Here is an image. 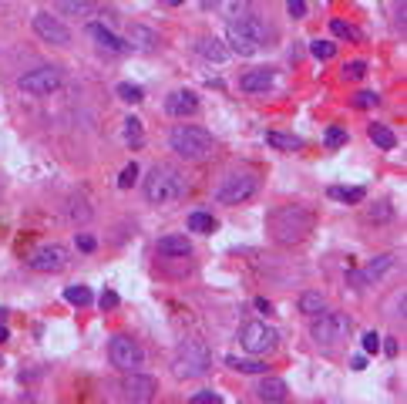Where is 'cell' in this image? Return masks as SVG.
I'll return each instance as SVG.
<instances>
[{
    "label": "cell",
    "mask_w": 407,
    "mask_h": 404,
    "mask_svg": "<svg viewBox=\"0 0 407 404\" xmlns=\"http://www.w3.org/2000/svg\"><path fill=\"white\" fill-rule=\"evenodd\" d=\"M313 229V213L303 206H280L270 216V236L280 246H296L303 243Z\"/></svg>",
    "instance_id": "cell-1"
},
{
    "label": "cell",
    "mask_w": 407,
    "mask_h": 404,
    "mask_svg": "<svg viewBox=\"0 0 407 404\" xmlns=\"http://www.w3.org/2000/svg\"><path fill=\"white\" fill-rule=\"evenodd\" d=\"M186 175L175 172L172 166H155L149 175H145V199L155 202V206H165V202H175L186 196Z\"/></svg>",
    "instance_id": "cell-2"
},
{
    "label": "cell",
    "mask_w": 407,
    "mask_h": 404,
    "mask_svg": "<svg viewBox=\"0 0 407 404\" xmlns=\"http://www.w3.org/2000/svg\"><path fill=\"white\" fill-rule=\"evenodd\" d=\"M226 37H229V50H236L239 58H253L266 48V27H263V20H256L249 14L229 20Z\"/></svg>",
    "instance_id": "cell-3"
},
{
    "label": "cell",
    "mask_w": 407,
    "mask_h": 404,
    "mask_svg": "<svg viewBox=\"0 0 407 404\" xmlns=\"http://www.w3.org/2000/svg\"><path fill=\"white\" fill-rule=\"evenodd\" d=\"M169 145L175 155H182L188 162H199L212 152V135L199 125H175L169 132Z\"/></svg>",
    "instance_id": "cell-4"
},
{
    "label": "cell",
    "mask_w": 407,
    "mask_h": 404,
    "mask_svg": "<svg viewBox=\"0 0 407 404\" xmlns=\"http://www.w3.org/2000/svg\"><path fill=\"white\" fill-rule=\"evenodd\" d=\"M354 330V320L347 317V314H337V310H323L320 317H313V330L310 337L320 344V347H337L343 344L347 337Z\"/></svg>",
    "instance_id": "cell-5"
},
{
    "label": "cell",
    "mask_w": 407,
    "mask_h": 404,
    "mask_svg": "<svg viewBox=\"0 0 407 404\" xmlns=\"http://www.w3.org/2000/svg\"><path fill=\"white\" fill-rule=\"evenodd\" d=\"M209 368H212V354H209V347L199 344V340H186V344L175 351V377L192 381V377H202Z\"/></svg>",
    "instance_id": "cell-6"
},
{
    "label": "cell",
    "mask_w": 407,
    "mask_h": 404,
    "mask_svg": "<svg viewBox=\"0 0 407 404\" xmlns=\"http://www.w3.org/2000/svg\"><path fill=\"white\" fill-rule=\"evenodd\" d=\"M239 344H242V351L246 354H270L276 351V344H280V330L270 327V323H263V320H253V323H242V330H239Z\"/></svg>",
    "instance_id": "cell-7"
},
{
    "label": "cell",
    "mask_w": 407,
    "mask_h": 404,
    "mask_svg": "<svg viewBox=\"0 0 407 404\" xmlns=\"http://www.w3.org/2000/svg\"><path fill=\"white\" fill-rule=\"evenodd\" d=\"M259 192V179H256L253 172H233V175H226V182L219 185V192H216V199L222 206H239V202H249Z\"/></svg>",
    "instance_id": "cell-8"
},
{
    "label": "cell",
    "mask_w": 407,
    "mask_h": 404,
    "mask_svg": "<svg viewBox=\"0 0 407 404\" xmlns=\"http://www.w3.org/2000/svg\"><path fill=\"white\" fill-rule=\"evenodd\" d=\"M108 357H111V364L118 370H138L145 364V351H142V344L132 340L128 334H115L111 337V344H108Z\"/></svg>",
    "instance_id": "cell-9"
},
{
    "label": "cell",
    "mask_w": 407,
    "mask_h": 404,
    "mask_svg": "<svg viewBox=\"0 0 407 404\" xmlns=\"http://www.w3.org/2000/svg\"><path fill=\"white\" fill-rule=\"evenodd\" d=\"M20 91H27V95H51V91H57L61 88V67L54 65H41L34 67V71H27L24 78H20Z\"/></svg>",
    "instance_id": "cell-10"
},
{
    "label": "cell",
    "mask_w": 407,
    "mask_h": 404,
    "mask_svg": "<svg viewBox=\"0 0 407 404\" xmlns=\"http://www.w3.org/2000/svg\"><path fill=\"white\" fill-rule=\"evenodd\" d=\"M158 384H155V377L149 374H138V370H125V381H121V398L125 401H152Z\"/></svg>",
    "instance_id": "cell-11"
},
{
    "label": "cell",
    "mask_w": 407,
    "mask_h": 404,
    "mask_svg": "<svg viewBox=\"0 0 407 404\" xmlns=\"http://www.w3.org/2000/svg\"><path fill=\"white\" fill-rule=\"evenodd\" d=\"M34 31H37L41 41H48V44H54V48H68L71 44V31L54 14H48V11L34 14Z\"/></svg>",
    "instance_id": "cell-12"
},
{
    "label": "cell",
    "mask_w": 407,
    "mask_h": 404,
    "mask_svg": "<svg viewBox=\"0 0 407 404\" xmlns=\"http://www.w3.org/2000/svg\"><path fill=\"white\" fill-rule=\"evenodd\" d=\"M27 267L37 269V273H57V269L68 267V250L57 246V243L41 246V250H34L31 256H27Z\"/></svg>",
    "instance_id": "cell-13"
},
{
    "label": "cell",
    "mask_w": 407,
    "mask_h": 404,
    "mask_svg": "<svg viewBox=\"0 0 407 404\" xmlns=\"http://www.w3.org/2000/svg\"><path fill=\"white\" fill-rule=\"evenodd\" d=\"M394 267V256L384 252V256H377L373 263H367L364 269H357V273H347V283L350 286H364V283H373V280H380L387 269Z\"/></svg>",
    "instance_id": "cell-14"
},
{
    "label": "cell",
    "mask_w": 407,
    "mask_h": 404,
    "mask_svg": "<svg viewBox=\"0 0 407 404\" xmlns=\"http://www.w3.org/2000/svg\"><path fill=\"white\" fill-rule=\"evenodd\" d=\"M165 112L175 118L195 115V112H199V95L188 91V88H179V91H172L169 98H165Z\"/></svg>",
    "instance_id": "cell-15"
},
{
    "label": "cell",
    "mask_w": 407,
    "mask_h": 404,
    "mask_svg": "<svg viewBox=\"0 0 407 404\" xmlns=\"http://www.w3.org/2000/svg\"><path fill=\"white\" fill-rule=\"evenodd\" d=\"M85 31H88V37H91L102 50H108V54H125V50H128V41H121L118 34L108 31L104 24H88Z\"/></svg>",
    "instance_id": "cell-16"
},
{
    "label": "cell",
    "mask_w": 407,
    "mask_h": 404,
    "mask_svg": "<svg viewBox=\"0 0 407 404\" xmlns=\"http://www.w3.org/2000/svg\"><path fill=\"white\" fill-rule=\"evenodd\" d=\"M273 84H276V74H273L270 67H256V71H246L242 78H239V88L242 91H249V95H256V91H270Z\"/></svg>",
    "instance_id": "cell-17"
},
{
    "label": "cell",
    "mask_w": 407,
    "mask_h": 404,
    "mask_svg": "<svg viewBox=\"0 0 407 404\" xmlns=\"http://www.w3.org/2000/svg\"><path fill=\"white\" fill-rule=\"evenodd\" d=\"M155 252L165 256V260H186V256H192V243L186 236H162L155 243Z\"/></svg>",
    "instance_id": "cell-18"
},
{
    "label": "cell",
    "mask_w": 407,
    "mask_h": 404,
    "mask_svg": "<svg viewBox=\"0 0 407 404\" xmlns=\"http://www.w3.org/2000/svg\"><path fill=\"white\" fill-rule=\"evenodd\" d=\"M155 44H158V34H155L152 27H145V24H132V27H128V48L155 50Z\"/></svg>",
    "instance_id": "cell-19"
},
{
    "label": "cell",
    "mask_w": 407,
    "mask_h": 404,
    "mask_svg": "<svg viewBox=\"0 0 407 404\" xmlns=\"http://www.w3.org/2000/svg\"><path fill=\"white\" fill-rule=\"evenodd\" d=\"M256 398L259 401H287V381L280 377H263L256 387Z\"/></svg>",
    "instance_id": "cell-20"
},
{
    "label": "cell",
    "mask_w": 407,
    "mask_h": 404,
    "mask_svg": "<svg viewBox=\"0 0 407 404\" xmlns=\"http://www.w3.org/2000/svg\"><path fill=\"white\" fill-rule=\"evenodd\" d=\"M195 50L202 54L205 61H216V65L226 61V54H229V48H226L222 41H216V37H199V41H195Z\"/></svg>",
    "instance_id": "cell-21"
},
{
    "label": "cell",
    "mask_w": 407,
    "mask_h": 404,
    "mask_svg": "<svg viewBox=\"0 0 407 404\" xmlns=\"http://www.w3.org/2000/svg\"><path fill=\"white\" fill-rule=\"evenodd\" d=\"M54 4H57L61 14H71V17H88L95 14V7H98V0H54Z\"/></svg>",
    "instance_id": "cell-22"
},
{
    "label": "cell",
    "mask_w": 407,
    "mask_h": 404,
    "mask_svg": "<svg viewBox=\"0 0 407 404\" xmlns=\"http://www.w3.org/2000/svg\"><path fill=\"white\" fill-rule=\"evenodd\" d=\"M226 364L239 374H266V364L256 361V357H226Z\"/></svg>",
    "instance_id": "cell-23"
},
{
    "label": "cell",
    "mask_w": 407,
    "mask_h": 404,
    "mask_svg": "<svg viewBox=\"0 0 407 404\" xmlns=\"http://www.w3.org/2000/svg\"><path fill=\"white\" fill-rule=\"evenodd\" d=\"M323 310H326V300H323L320 293H303L300 297V314L303 317H320Z\"/></svg>",
    "instance_id": "cell-24"
},
{
    "label": "cell",
    "mask_w": 407,
    "mask_h": 404,
    "mask_svg": "<svg viewBox=\"0 0 407 404\" xmlns=\"http://www.w3.org/2000/svg\"><path fill=\"white\" fill-rule=\"evenodd\" d=\"M266 142H270L273 149H280V152H296L300 145H303L296 135H287V132H270V135H266Z\"/></svg>",
    "instance_id": "cell-25"
},
{
    "label": "cell",
    "mask_w": 407,
    "mask_h": 404,
    "mask_svg": "<svg viewBox=\"0 0 407 404\" xmlns=\"http://www.w3.org/2000/svg\"><path fill=\"white\" fill-rule=\"evenodd\" d=\"M371 142L377 149H394L397 145V138H394V132H390L387 125H371Z\"/></svg>",
    "instance_id": "cell-26"
},
{
    "label": "cell",
    "mask_w": 407,
    "mask_h": 404,
    "mask_svg": "<svg viewBox=\"0 0 407 404\" xmlns=\"http://www.w3.org/2000/svg\"><path fill=\"white\" fill-rule=\"evenodd\" d=\"M364 196H367V192H364L360 185H350V189H347V185H333V189H330V199H343V202H364Z\"/></svg>",
    "instance_id": "cell-27"
},
{
    "label": "cell",
    "mask_w": 407,
    "mask_h": 404,
    "mask_svg": "<svg viewBox=\"0 0 407 404\" xmlns=\"http://www.w3.org/2000/svg\"><path fill=\"white\" fill-rule=\"evenodd\" d=\"M188 229H195V233H216V219L209 216V213H192L188 216Z\"/></svg>",
    "instance_id": "cell-28"
},
{
    "label": "cell",
    "mask_w": 407,
    "mask_h": 404,
    "mask_svg": "<svg viewBox=\"0 0 407 404\" xmlns=\"http://www.w3.org/2000/svg\"><path fill=\"white\" fill-rule=\"evenodd\" d=\"M64 300L74 303V307H88L95 297H91V290H88V286H68V290H64Z\"/></svg>",
    "instance_id": "cell-29"
},
{
    "label": "cell",
    "mask_w": 407,
    "mask_h": 404,
    "mask_svg": "<svg viewBox=\"0 0 407 404\" xmlns=\"http://www.w3.org/2000/svg\"><path fill=\"white\" fill-rule=\"evenodd\" d=\"M118 98H121V101H128V105H138V101L145 98V91H142V84L121 81V84H118Z\"/></svg>",
    "instance_id": "cell-30"
},
{
    "label": "cell",
    "mask_w": 407,
    "mask_h": 404,
    "mask_svg": "<svg viewBox=\"0 0 407 404\" xmlns=\"http://www.w3.org/2000/svg\"><path fill=\"white\" fill-rule=\"evenodd\" d=\"M125 138H128L132 149L142 145V118H125Z\"/></svg>",
    "instance_id": "cell-31"
},
{
    "label": "cell",
    "mask_w": 407,
    "mask_h": 404,
    "mask_svg": "<svg viewBox=\"0 0 407 404\" xmlns=\"http://www.w3.org/2000/svg\"><path fill=\"white\" fill-rule=\"evenodd\" d=\"M249 4H253V0H222V14H229L233 20H236V17H246L249 14Z\"/></svg>",
    "instance_id": "cell-32"
},
{
    "label": "cell",
    "mask_w": 407,
    "mask_h": 404,
    "mask_svg": "<svg viewBox=\"0 0 407 404\" xmlns=\"http://www.w3.org/2000/svg\"><path fill=\"white\" fill-rule=\"evenodd\" d=\"M390 216H394L390 202H373L371 209H367V219H371V222H387Z\"/></svg>",
    "instance_id": "cell-33"
},
{
    "label": "cell",
    "mask_w": 407,
    "mask_h": 404,
    "mask_svg": "<svg viewBox=\"0 0 407 404\" xmlns=\"http://www.w3.org/2000/svg\"><path fill=\"white\" fill-rule=\"evenodd\" d=\"M343 78L347 81H364L367 78V61H350V65L343 67Z\"/></svg>",
    "instance_id": "cell-34"
},
{
    "label": "cell",
    "mask_w": 407,
    "mask_h": 404,
    "mask_svg": "<svg viewBox=\"0 0 407 404\" xmlns=\"http://www.w3.org/2000/svg\"><path fill=\"white\" fill-rule=\"evenodd\" d=\"M330 31H333V37H350V41H360V31L350 27L347 20H333V24H330Z\"/></svg>",
    "instance_id": "cell-35"
},
{
    "label": "cell",
    "mask_w": 407,
    "mask_h": 404,
    "mask_svg": "<svg viewBox=\"0 0 407 404\" xmlns=\"http://www.w3.org/2000/svg\"><path fill=\"white\" fill-rule=\"evenodd\" d=\"M310 50H313V58H320V61H330V58L337 54V48H333L330 41H313V44H310Z\"/></svg>",
    "instance_id": "cell-36"
},
{
    "label": "cell",
    "mask_w": 407,
    "mask_h": 404,
    "mask_svg": "<svg viewBox=\"0 0 407 404\" xmlns=\"http://www.w3.org/2000/svg\"><path fill=\"white\" fill-rule=\"evenodd\" d=\"M138 182V166L132 162V166H125L121 168V175H118V185L121 189H132V185Z\"/></svg>",
    "instance_id": "cell-37"
},
{
    "label": "cell",
    "mask_w": 407,
    "mask_h": 404,
    "mask_svg": "<svg viewBox=\"0 0 407 404\" xmlns=\"http://www.w3.org/2000/svg\"><path fill=\"white\" fill-rule=\"evenodd\" d=\"M360 344H364V354H377V351H380V334L367 330V334L360 337Z\"/></svg>",
    "instance_id": "cell-38"
},
{
    "label": "cell",
    "mask_w": 407,
    "mask_h": 404,
    "mask_svg": "<svg viewBox=\"0 0 407 404\" xmlns=\"http://www.w3.org/2000/svg\"><path fill=\"white\" fill-rule=\"evenodd\" d=\"M326 145H330V149L347 145V132H343V128H330V132H326Z\"/></svg>",
    "instance_id": "cell-39"
},
{
    "label": "cell",
    "mask_w": 407,
    "mask_h": 404,
    "mask_svg": "<svg viewBox=\"0 0 407 404\" xmlns=\"http://www.w3.org/2000/svg\"><path fill=\"white\" fill-rule=\"evenodd\" d=\"M371 105H377V95L373 91H357L354 95V108H371Z\"/></svg>",
    "instance_id": "cell-40"
},
{
    "label": "cell",
    "mask_w": 407,
    "mask_h": 404,
    "mask_svg": "<svg viewBox=\"0 0 407 404\" xmlns=\"http://www.w3.org/2000/svg\"><path fill=\"white\" fill-rule=\"evenodd\" d=\"M98 303H102V310H115V307H118V293H115V290H104L102 297H98Z\"/></svg>",
    "instance_id": "cell-41"
},
{
    "label": "cell",
    "mask_w": 407,
    "mask_h": 404,
    "mask_svg": "<svg viewBox=\"0 0 407 404\" xmlns=\"http://www.w3.org/2000/svg\"><path fill=\"white\" fill-rule=\"evenodd\" d=\"M222 398L216 391H199V394H192V404H219Z\"/></svg>",
    "instance_id": "cell-42"
},
{
    "label": "cell",
    "mask_w": 407,
    "mask_h": 404,
    "mask_svg": "<svg viewBox=\"0 0 407 404\" xmlns=\"http://www.w3.org/2000/svg\"><path fill=\"white\" fill-rule=\"evenodd\" d=\"M95 246H98V243H95V236H88V233L78 236V250H81V252H91Z\"/></svg>",
    "instance_id": "cell-43"
},
{
    "label": "cell",
    "mask_w": 407,
    "mask_h": 404,
    "mask_svg": "<svg viewBox=\"0 0 407 404\" xmlns=\"http://www.w3.org/2000/svg\"><path fill=\"white\" fill-rule=\"evenodd\" d=\"M287 4L293 17H306V0H287Z\"/></svg>",
    "instance_id": "cell-44"
},
{
    "label": "cell",
    "mask_w": 407,
    "mask_h": 404,
    "mask_svg": "<svg viewBox=\"0 0 407 404\" xmlns=\"http://www.w3.org/2000/svg\"><path fill=\"white\" fill-rule=\"evenodd\" d=\"M71 216H74V219H88V206H78V199H74V206H71Z\"/></svg>",
    "instance_id": "cell-45"
},
{
    "label": "cell",
    "mask_w": 407,
    "mask_h": 404,
    "mask_svg": "<svg viewBox=\"0 0 407 404\" xmlns=\"http://www.w3.org/2000/svg\"><path fill=\"white\" fill-rule=\"evenodd\" d=\"M350 368H354V370H364V368H367V357H364V354H357L354 361H350Z\"/></svg>",
    "instance_id": "cell-46"
},
{
    "label": "cell",
    "mask_w": 407,
    "mask_h": 404,
    "mask_svg": "<svg viewBox=\"0 0 407 404\" xmlns=\"http://www.w3.org/2000/svg\"><path fill=\"white\" fill-rule=\"evenodd\" d=\"M256 310H263V314H270L273 307H270V300H263V297H259V300H256Z\"/></svg>",
    "instance_id": "cell-47"
},
{
    "label": "cell",
    "mask_w": 407,
    "mask_h": 404,
    "mask_svg": "<svg viewBox=\"0 0 407 404\" xmlns=\"http://www.w3.org/2000/svg\"><path fill=\"white\" fill-rule=\"evenodd\" d=\"M384 351H387V357H394V354H397V344H394V340H387V344H384Z\"/></svg>",
    "instance_id": "cell-48"
},
{
    "label": "cell",
    "mask_w": 407,
    "mask_h": 404,
    "mask_svg": "<svg viewBox=\"0 0 407 404\" xmlns=\"http://www.w3.org/2000/svg\"><path fill=\"white\" fill-rule=\"evenodd\" d=\"M7 337H11V330H7V327L0 323V344H7Z\"/></svg>",
    "instance_id": "cell-49"
},
{
    "label": "cell",
    "mask_w": 407,
    "mask_h": 404,
    "mask_svg": "<svg viewBox=\"0 0 407 404\" xmlns=\"http://www.w3.org/2000/svg\"><path fill=\"white\" fill-rule=\"evenodd\" d=\"M4 320H7V307H0V323H4Z\"/></svg>",
    "instance_id": "cell-50"
},
{
    "label": "cell",
    "mask_w": 407,
    "mask_h": 404,
    "mask_svg": "<svg viewBox=\"0 0 407 404\" xmlns=\"http://www.w3.org/2000/svg\"><path fill=\"white\" fill-rule=\"evenodd\" d=\"M165 4H172V7H179V4H182V0H165Z\"/></svg>",
    "instance_id": "cell-51"
}]
</instances>
